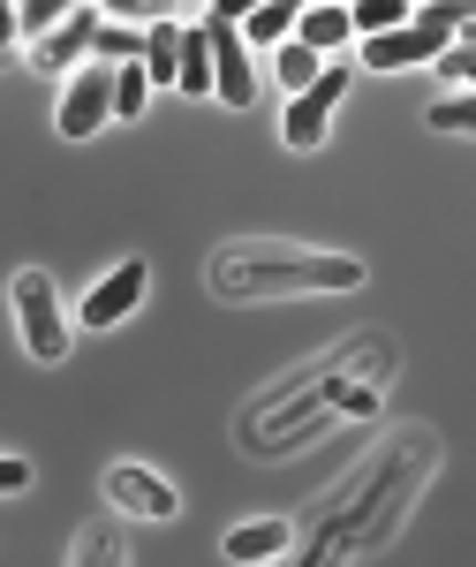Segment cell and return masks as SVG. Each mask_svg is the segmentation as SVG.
Instances as JSON below:
<instances>
[{
  "label": "cell",
  "mask_w": 476,
  "mask_h": 567,
  "mask_svg": "<svg viewBox=\"0 0 476 567\" xmlns=\"http://www.w3.org/2000/svg\"><path fill=\"white\" fill-rule=\"evenodd\" d=\"M438 462V439L432 432H408L393 439L386 454L363 470V484L348 492L341 507H325L318 523H310V545L303 560H355V553H379L393 529H401V515H408V499L424 492V477H432Z\"/></svg>",
  "instance_id": "cell-1"
},
{
  "label": "cell",
  "mask_w": 476,
  "mask_h": 567,
  "mask_svg": "<svg viewBox=\"0 0 476 567\" xmlns=\"http://www.w3.org/2000/svg\"><path fill=\"white\" fill-rule=\"evenodd\" d=\"M144 99H152V69H144V61H114V114L136 122V114H144Z\"/></svg>",
  "instance_id": "cell-19"
},
{
  "label": "cell",
  "mask_w": 476,
  "mask_h": 567,
  "mask_svg": "<svg viewBox=\"0 0 476 567\" xmlns=\"http://www.w3.org/2000/svg\"><path fill=\"white\" fill-rule=\"evenodd\" d=\"M76 560H122V529H106V523H91L84 537H76Z\"/></svg>",
  "instance_id": "cell-24"
},
{
  "label": "cell",
  "mask_w": 476,
  "mask_h": 567,
  "mask_svg": "<svg viewBox=\"0 0 476 567\" xmlns=\"http://www.w3.org/2000/svg\"><path fill=\"white\" fill-rule=\"evenodd\" d=\"M446 45H454V23L408 16L401 31H379V39H363V69H416V61H438Z\"/></svg>",
  "instance_id": "cell-6"
},
{
  "label": "cell",
  "mask_w": 476,
  "mask_h": 567,
  "mask_svg": "<svg viewBox=\"0 0 476 567\" xmlns=\"http://www.w3.org/2000/svg\"><path fill=\"white\" fill-rule=\"evenodd\" d=\"M416 16V0H355V31L363 39H379V31H401Z\"/></svg>",
  "instance_id": "cell-20"
},
{
  "label": "cell",
  "mask_w": 476,
  "mask_h": 567,
  "mask_svg": "<svg viewBox=\"0 0 476 567\" xmlns=\"http://www.w3.org/2000/svg\"><path fill=\"white\" fill-rule=\"evenodd\" d=\"M296 39L318 45V53H341V45L355 39V8H348V0H310L303 23H296Z\"/></svg>",
  "instance_id": "cell-13"
},
{
  "label": "cell",
  "mask_w": 476,
  "mask_h": 567,
  "mask_svg": "<svg viewBox=\"0 0 476 567\" xmlns=\"http://www.w3.org/2000/svg\"><path fill=\"white\" fill-rule=\"evenodd\" d=\"M355 341H341V349L325 355V363H310L303 379H288V386H272L258 401V432H250V446L258 454H280V446H303V439H318V432H333L341 416H371V401H379V386L386 379H363L355 386Z\"/></svg>",
  "instance_id": "cell-2"
},
{
  "label": "cell",
  "mask_w": 476,
  "mask_h": 567,
  "mask_svg": "<svg viewBox=\"0 0 476 567\" xmlns=\"http://www.w3.org/2000/svg\"><path fill=\"white\" fill-rule=\"evenodd\" d=\"M76 8H84V0H23L15 31H23V39H39V31H53V23H61V16H76Z\"/></svg>",
  "instance_id": "cell-22"
},
{
  "label": "cell",
  "mask_w": 476,
  "mask_h": 567,
  "mask_svg": "<svg viewBox=\"0 0 476 567\" xmlns=\"http://www.w3.org/2000/svg\"><path fill=\"white\" fill-rule=\"evenodd\" d=\"M424 122H432L438 136H476V91H454V99H438Z\"/></svg>",
  "instance_id": "cell-21"
},
{
  "label": "cell",
  "mask_w": 476,
  "mask_h": 567,
  "mask_svg": "<svg viewBox=\"0 0 476 567\" xmlns=\"http://www.w3.org/2000/svg\"><path fill=\"white\" fill-rule=\"evenodd\" d=\"M272 76H280V84H288V99H296L303 84H318V76H325V53H318V45H303V39L272 45Z\"/></svg>",
  "instance_id": "cell-15"
},
{
  "label": "cell",
  "mask_w": 476,
  "mask_h": 567,
  "mask_svg": "<svg viewBox=\"0 0 476 567\" xmlns=\"http://www.w3.org/2000/svg\"><path fill=\"white\" fill-rule=\"evenodd\" d=\"M288 545H296V529H288V523H242V529H227V537H219V553H227V560H235V567L280 560Z\"/></svg>",
  "instance_id": "cell-12"
},
{
  "label": "cell",
  "mask_w": 476,
  "mask_h": 567,
  "mask_svg": "<svg viewBox=\"0 0 476 567\" xmlns=\"http://www.w3.org/2000/svg\"><path fill=\"white\" fill-rule=\"evenodd\" d=\"M219 303H272V296H348L363 288V265L310 243H227L205 265Z\"/></svg>",
  "instance_id": "cell-3"
},
{
  "label": "cell",
  "mask_w": 476,
  "mask_h": 567,
  "mask_svg": "<svg viewBox=\"0 0 476 567\" xmlns=\"http://www.w3.org/2000/svg\"><path fill=\"white\" fill-rule=\"evenodd\" d=\"M416 8H424V0H416Z\"/></svg>",
  "instance_id": "cell-27"
},
{
  "label": "cell",
  "mask_w": 476,
  "mask_h": 567,
  "mask_svg": "<svg viewBox=\"0 0 476 567\" xmlns=\"http://www.w3.org/2000/svg\"><path fill=\"white\" fill-rule=\"evenodd\" d=\"M15 326H23V349L39 363H61L69 355V318H61V296L45 272H23L15 280Z\"/></svg>",
  "instance_id": "cell-4"
},
{
  "label": "cell",
  "mask_w": 476,
  "mask_h": 567,
  "mask_svg": "<svg viewBox=\"0 0 476 567\" xmlns=\"http://www.w3.org/2000/svg\"><path fill=\"white\" fill-rule=\"evenodd\" d=\"M205 31H213V61H219V99L227 106H250L258 99V76H250V53L235 39V23H205Z\"/></svg>",
  "instance_id": "cell-11"
},
{
  "label": "cell",
  "mask_w": 476,
  "mask_h": 567,
  "mask_svg": "<svg viewBox=\"0 0 476 567\" xmlns=\"http://www.w3.org/2000/svg\"><path fill=\"white\" fill-rule=\"evenodd\" d=\"M99 23H106V8H99V0H84L76 16H61L53 31H39V39H31V69H39V76H53V69H69V61H84L91 45H99Z\"/></svg>",
  "instance_id": "cell-7"
},
{
  "label": "cell",
  "mask_w": 476,
  "mask_h": 567,
  "mask_svg": "<svg viewBox=\"0 0 476 567\" xmlns=\"http://www.w3.org/2000/svg\"><path fill=\"white\" fill-rule=\"evenodd\" d=\"M265 0H213V23H250Z\"/></svg>",
  "instance_id": "cell-26"
},
{
  "label": "cell",
  "mask_w": 476,
  "mask_h": 567,
  "mask_svg": "<svg viewBox=\"0 0 476 567\" xmlns=\"http://www.w3.org/2000/svg\"><path fill=\"white\" fill-rule=\"evenodd\" d=\"M114 23H167L174 16V0H99Z\"/></svg>",
  "instance_id": "cell-23"
},
{
  "label": "cell",
  "mask_w": 476,
  "mask_h": 567,
  "mask_svg": "<svg viewBox=\"0 0 476 567\" xmlns=\"http://www.w3.org/2000/svg\"><path fill=\"white\" fill-rule=\"evenodd\" d=\"M0 492H31V462L23 454H0Z\"/></svg>",
  "instance_id": "cell-25"
},
{
  "label": "cell",
  "mask_w": 476,
  "mask_h": 567,
  "mask_svg": "<svg viewBox=\"0 0 476 567\" xmlns=\"http://www.w3.org/2000/svg\"><path fill=\"white\" fill-rule=\"evenodd\" d=\"M182 99H219V61H213V31H182Z\"/></svg>",
  "instance_id": "cell-14"
},
{
  "label": "cell",
  "mask_w": 476,
  "mask_h": 567,
  "mask_svg": "<svg viewBox=\"0 0 476 567\" xmlns=\"http://www.w3.org/2000/svg\"><path fill=\"white\" fill-rule=\"evenodd\" d=\"M106 114H114V69H84L76 84H69V99H61V136H99L106 130Z\"/></svg>",
  "instance_id": "cell-10"
},
{
  "label": "cell",
  "mask_w": 476,
  "mask_h": 567,
  "mask_svg": "<svg viewBox=\"0 0 476 567\" xmlns=\"http://www.w3.org/2000/svg\"><path fill=\"white\" fill-rule=\"evenodd\" d=\"M341 99H348V61H333L318 84H303L296 99H288V122H280V136L296 144V152H310L318 136L333 130V114H341Z\"/></svg>",
  "instance_id": "cell-5"
},
{
  "label": "cell",
  "mask_w": 476,
  "mask_h": 567,
  "mask_svg": "<svg viewBox=\"0 0 476 567\" xmlns=\"http://www.w3.org/2000/svg\"><path fill=\"white\" fill-rule=\"evenodd\" d=\"M152 53V23H99V45H91V61H144Z\"/></svg>",
  "instance_id": "cell-16"
},
{
  "label": "cell",
  "mask_w": 476,
  "mask_h": 567,
  "mask_svg": "<svg viewBox=\"0 0 476 567\" xmlns=\"http://www.w3.org/2000/svg\"><path fill=\"white\" fill-rule=\"evenodd\" d=\"M144 288H152V265H144V258H122L84 296V310H76V318H84V326H114V318H130V310L144 303Z\"/></svg>",
  "instance_id": "cell-9"
},
{
  "label": "cell",
  "mask_w": 476,
  "mask_h": 567,
  "mask_svg": "<svg viewBox=\"0 0 476 567\" xmlns=\"http://www.w3.org/2000/svg\"><path fill=\"white\" fill-rule=\"evenodd\" d=\"M106 499H114V507H130V515H144V523H174V507H182V499H174V484L152 477L144 462H114V470H106Z\"/></svg>",
  "instance_id": "cell-8"
},
{
  "label": "cell",
  "mask_w": 476,
  "mask_h": 567,
  "mask_svg": "<svg viewBox=\"0 0 476 567\" xmlns=\"http://www.w3.org/2000/svg\"><path fill=\"white\" fill-rule=\"evenodd\" d=\"M144 69H152V84H182V31L167 23H152V53H144Z\"/></svg>",
  "instance_id": "cell-18"
},
{
  "label": "cell",
  "mask_w": 476,
  "mask_h": 567,
  "mask_svg": "<svg viewBox=\"0 0 476 567\" xmlns=\"http://www.w3.org/2000/svg\"><path fill=\"white\" fill-rule=\"evenodd\" d=\"M296 23H303V0H265L242 31H250V45H288V39H296Z\"/></svg>",
  "instance_id": "cell-17"
}]
</instances>
